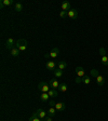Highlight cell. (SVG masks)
Listing matches in <instances>:
<instances>
[{
	"label": "cell",
	"instance_id": "18",
	"mask_svg": "<svg viewBox=\"0 0 108 121\" xmlns=\"http://www.w3.org/2000/svg\"><path fill=\"white\" fill-rule=\"evenodd\" d=\"M58 90H60L61 92L65 93V92H67V90H68V87H67V84H66V83H61L60 88H58Z\"/></svg>",
	"mask_w": 108,
	"mask_h": 121
},
{
	"label": "cell",
	"instance_id": "10",
	"mask_svg": "<svg viewBox=\"0 0 108 121\" xmlns=\"http://www.w3.org/2000/svg\"><path fill=\"white\" fill-rule=\"evenodd\" d=\"M61 9H62V11L68 12L69 10H70V3H69L68 1H64V2L62 3V7H61Z\"/></svg>",
	"mask_w": 108,
	"mask_h": 121
},
{
	"label": "cell",
	"instance_id": "8",
	"mask_svg": "<svg viewBox=\"0 0 108 121\" xmlns=\"http://www.w3.org/2000/svg\"><path fill=\"white\" fill-rule=\"evenodd\" d=\"M76 73H77V76L79 78H83L85 76V71H84V68L83 67H77L76 68Z\"/></svg>",
	"mask_w": 108,
	"mask_h": 121
},
{
	"label": "cell",
	"instance_id": "12",
	"mask_svg": "<svg viewBox=\"0 0 108 121\" xmlns=\"http://www.w3.org/2000/svg\"><path fill=\"white\" fill-rule=\"evenodd\" d=\"M13 0H1V3H0V7H1V9L3 8L4 6H11V4H13Z\"/></svg>",
	"mask_w": 108,
	"mask_h": 121
},
{
	"label": "cell",
	"instance_id": "24",
	"mask_svg": "<svg viewBox=\"0 0 108 121\" xmlns=\"http://www.w3.org/2000/svg\"><path fill=\"white\" fill-rule=\"evenodd\" d=\"M90 73H91L92 77H95V78H96V77L100 75V73H98V70H97V69H94V68H93V69H91Z\"/></svg>",
	"mask_w": 108,
	"mask_h": 121
},
{
	"label": "cell",
	"instance_id": "20",
	"mask_svg": "<svg viewBox=\"0 0 108 121\" xmlns=\"http://www.w3.org/2000/svg\"><path fill=\"white\" fill-rule=\"evenodd\" d=\"M48 94L51 97H56V96H58V93H57V90H53V89H51V90L48 92Z\"/></svg>",
	"mask_w": 108,
	"mask_h": 121
},
{
	"label": "cell",
	"instance_id": "25",
	"mask_svg": "<svg viewBox=\"0 0 108 121\" xmlns=\"http://www.w3.org/2000/svg\"><path fill=\"white\" fill-rule=\"evenodd\" d=\"M102 64L105 65V66H107L108 65V56L107 55H105V56L102 57Z\"/></svg>",
	"mask_w": 108,
	"mask_h": 121
},
{
	"label": "cell",
	"instance_id": "6",
	"mask_svg": "<svg viewBox=\"0 0 108 121\" xmlns=\"http://www.w3.org/2000/svg\"><path fill=\"white\" fill-rule=\"evenodd\" d=\"M46 67L48 70L54 71L55 70V67H56V64H55V62H53V61H48L46 64Z\"/></svg>",
	"mask_w": 108,
	"mask_h": 121
},
{
	"label": "cell",
	"instance_id": "27",
	"mask_svg": "<svg viewBox=\"0 0 108 121\" xmlns=\"http://www.w3.org/2000/svg\"><path fill=\"white\" fill-rule=\"evenodd\" d=\"M60 16L62 17V18H65V17H67L68 15H67V12H65V11H61V12H60Z\"/></svg>",
	"mask_w": 108,
	"mask_h": 121
},
{
	"label": "cell",
	"instance_id": "17",
	"mask_svg": "<svg viewBox=\"0 0 108 121\" xmlns=\"http://www.w3.org/2000/svg\"><path fill=\"white\" fill-rule=\"evenodd\" d=\"M49 99H50V95H49L48 93H41V95H40V99L42 102H48Z\"/></svg>",
	"mask_w": 108,
	"mask_h": 121
},
{
	"label": "cell",
	"instance_id": "22",
	"mask_svg": "<svg viewBox=\"0 0 108 121\" xmlns=\"http://www.w3.org/2000/svg\"><path fill=\"white\" fill-rule=\"evenodd\" d=\"M23 10V4L21 2H17V3H15V11L16 12H21Z\"/></svg>",
	"mask_w": 108,
	"mask_h": 121
},
{
	"label": "cell",
	"instance_id": "21",
	"mask_svg": "<svg viewBox=\"0 0 108 121\" xmlns=\"http://www.w3.org/2000/svg\"><path fill=\"white\" fill-rule=\"evenodd\" d=\"M54 76L56 77V78H61V77L63 76V70H61V69H55L54 70Z\"/></svg>",
	"mask_w": 108,
	"mask_h": 121
},
{
	"label": "cell",
	"instance_id": "23",
	"mask_svg": "<svg viewBox=\"0 0 108 121\" xmlns=\"http://www.w3.org/2000/svg\"><path fill=\"white\" fill-rule=\"evenodd\" d=\"M82 82L84 84H90V83H91V78L89 76H84L82 78Z\"/></svg>",
	"mask_w": 108,
	"mask_h": 121
},
{
	"label": "cell",
	"instance_id": "5",
	"mask_svg": "<svg viewBox=\"0 0 108 121\" xmlns=\"http://www.w3.org/2000/svg\"><path fill=\"white\" fill-rule=\"evenodd\" d=\"M15 40L12 38V37H10L8 40H7V43H6V48L7 49H13L14 48V44H15Z\"/></svg>",
	"mask_w": 108,
	"mask_h": 121
},
{
	"label": "cell",
	"instance_id": "14",
	"mask_svg": "<svg viewBox=\"0 0 108 121\" xmlns=\"http://www.w3.org/2000/svg\"><path fill=\"white\" fill-rule=\"evenodd\" d=\"M20 53H21V51L18 50L16 47H14L13 49H11V55H12V56L16 57V56H18V55H20Z\"/></svg>",
	"mask_w": 108,
	"mask_h": 121
},
{
	"label": "cell",
	"instance_id": "2",
	"mask_svg": "<svg viewBox=\"0 0 108 121\" xmlns=\"http://www.w3.org/2000/svg\"><path fill=\"white\" fill-rule=\"evenodd\" d=\"M38 90L41 91L42 93H48L51 89H50V84H48L47 82H40L38 84Z\"/></svg>",
	"mask_w": 108,
	"mask_h": 121
},
{
	"label": "cell",
	"instance_id": "11",
	"mask_svg": "<svg viewBox=\"0 0 108 121\" xmlns=\"http://www.w3.org/2000/svg\"><path fill=\"white\" fill-rule=\"evenodd\" d=\"M36 114H37V116L39 117L40 119H44L46 118V116H47V114L48 113H46L43 109H38L37 111H36Z\"/></svg>",
	"mask_w": 108,
	"mask_h": 121
},
{
	"label": "cell",
	"instance_id": "4",
	"mask_svg": "<svg viewBox=\"0 0 108 121\" xmlns=\"http://www.w3.org/2000/svg\"><path fill=\"white\" fill-rule=\"evenodd\" d=\"M67 15H68V17L71 18V20H76L78 17V11L76 9H70V10L67 12Z\"/></svg>",
	"mask_w": 108,
	"mask_h": 121
},
{
	"label": "cell",
	"instance_id": "13",
	"mask_svg": "<svg viewBox=\"0 0 108 121\" xmlns=\"http://www.w3.org/2000/svg\"><path fill=\"white\" fill-rule=\"evenodd\" d=\"M96 81H97V84L100 85V87H103L104 83H105V79H104V77H103V76L98 75V76L96 77Z\"/></svg>",
	"mask_w": 108,
	"mask_h": 121
},
{
	"label": "cell",
	"instance_id": "15",
	"mask_svg": "<svg viewBox=\"0 0 108 121\" xmlns=\"http://www.w3.org/2000/svg\"><path fill=\"white\" fill-rule=\"evenodd\" d=\"M66 68H67V62H65V61H61V62H58V69L64 70V69H66Z\"/></svg>",
	"mask_w": 108,
	"mask_h": 121
},
{
	"label": "cell",
	"instance_id": "16",
	"mask_svg": "<svg viewBox=\"0 0 108 121\" xmlns=\"http://www.w3.org/2000/svg\"><path fill=\"white\" fill-rule=\"evenodd\" d=\"M47 113H48V115L50 117H53V116L56 115V109H55V107H49V110Z\"/></svg>",
	"mask_w": 108,
	"mask_h": 121
},
{
	"label": "cell",
	"instance_id": "28",
	"mask_svg": "<svg viewBox=\"0 0 108 121\" xmlns=\"http://www.w3.org/2000/svg\"><path fill=\"white\" fill-rule=\"evenodd\" d=\"M55 104H56V103H55L54 101H50V102H49V105H50V107H55Z\"/></svg>",
	"mask_w": 108,
	"mask_h": 121
},
{
	"label": "cell",
	"instance_id": "7",
	"mask_svg": "<svg viewBox=\"0 0 108 121\" xmlns=\"http://www.w3.org/2000/svg\"><path fill=\"white\" fill-rule=\"evenodd\" d=\"M50 87H51L53 90H57V89L60 88V83H58V81H57L56 79L53 78L50 80Z\"/></svg>",
	"mask_w": 108,
	"mask_h": 121
},
{
	"label": "cell",
	"instance_id": "3",
	"mask_svg": "<svg viewBox=\"0 0 108 121\" xmlns=\"http://www.w3.org/2000/svg\"><path fill=\"white\" fill-rule=\"evenodd\" d=\"M58 54H60V50H58V48H54L51 50V52L48 54H46V57L48 59V57H51V59H56L57 56H58Z\"/></svg>",
	"mask_w": 108,
	"mask_h": 121
},
{
	"label": "cell",
	"instance_id": "1",
	"mask_svg": "<svg viewBox=\"0 0 108 121\" xmlns=\"http://www.w3.org/2000/svg\"><path fill=\"white\" fill-rule=\"evenodd\" d=\"M27 44H28V43H27V40L18 39L16 41V43H15V47H16L21 52H24V51H26V49H27Z\"/></svg>",
	"mask_w": 108,
	"mask_h": 121
},
{
	"label": "cell",
	"instance_id": "9",
	"mask_svg": "<svg viewBox=\"0 0 108 121\" xmlns=\"http://www.w3.org/2000/svg\"><path fill=\"white\" fill-rule=\"evenodd\" d=\"M66 108L65 104L64 103H62V102H60V103H56L55 104V109H56V111H64Z\"/></svg>",
	"mask_w": 108,
	"mask_h": 121
},
{
	"label": "cell",
	"instance_id": "26",
	"mask_svg": "<svg viewBox=\"0 0 108 121\" xmlns=\"http://www.w3.org/2000/svg\"><path fill=\"white\" fill-rule=\"evenodd\" d=\"M98 51H100V55H101L102 57L106 55V50H105V48H100V50H98Z\"/></svg>",
	"mask_w": 108,
	"mask_h": 121
},
{
	"label": "cell",
	"instance_id": "29",
	"mask_svg": "<svg viewBox=\"0 0 108 121\" xmlns=\"http://www.w3.org/2000/svg\"><path fill=\"white\" fill-rule=\"evenodd\" d=\"M44 121H52V119H51V117H50V116H49L48 118H46V120Z\"/></svg>",
	"mask_w": 108,
	"mask_h": 121
},
{
	"label": "cell",
	"instance_id": "19",
	"mask_svg": "<svg viewBox=\"0 0 108 121\" xmlns=\"http://www.w3.org/2000/svg\"><path fill=\"white\" fill-rule=\"evenodd\" d=\"M29 121H44V120H43V119H40L39 117L37 116V114L35 113L34 115H32L30 118H29Z\"/></svg>",
	"mask_w": 108,
	"mask_h": 121
}]
</instances>
